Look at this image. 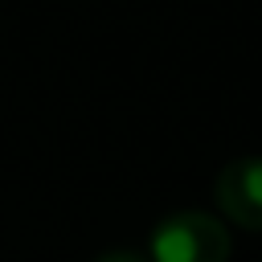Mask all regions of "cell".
Returning a JSON list of instances; mask_svg holds the SVG:
<instances>
[{"mask_svg":"<svg viewBox=\"0 0 262 262\" xmlns=\"http://www.w3.org/2000/svg\"><path fill=\"white\" fill-rule=\"evenodd\" d=\"M151 262H229V229L196 209L172 213L151 229Z\"/></svg>","mask_w":262,"mask_h":262,"instance_id":"obj_1","label":"cell"},{"mask_svg":"<svg viewBox=\"0 0 262 262\" xmlns=\"http://www.w3.org/2000/svg\"><path fill=\"white\" fill-rule=\"evenodd\" d=\"M217 205L233 225L262 229V156H242L229 160L217 172Z\"/></svg>","mask_w":262,"mask_h":262,"instance_id":"obj_2","label":"cell"},{"mask_svg":"<svg viewBox=\"0 0 262 262\" xmlns=\"http://www.w3.org/2000/svg\"><path fill=\"white\" fill-rule=\"evenodd\" d=\"M94 262H143L139 254H127V250H115V254H102V258H94Z\"/></svg>","mask_w":262,"mask_h":262,"instance_id":"obj_3","label":"cell"}]
</instances>
